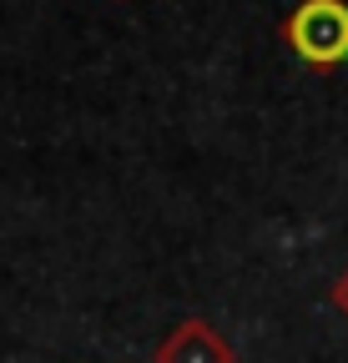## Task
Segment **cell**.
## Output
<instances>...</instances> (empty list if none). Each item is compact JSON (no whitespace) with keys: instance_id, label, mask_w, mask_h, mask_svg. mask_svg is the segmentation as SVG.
<instances>
[{"instance_id":"3","label":"cell","mask_w":348,"mask_h":363,"mask_svg":"<svg viewBox=\"0 0 348 363\" xmlns=\"http://www.w3.org/2000/svg\"><path fill=\"white\" fill-rule=\"evenodd\" d=\"M328 298H333V308H338V313H343V318H348V267H343V272H338V283H333V288H328Z\"/></svg>"},{"instance_id":"2","label":"cell","mask_w":348,"mask_h":363,"mask_svg":"<svg viewBox=\"0 0 348 363\" xmlns=\"http://www.w3.org/2000/svg\"><path fill=\"white\" fill-rule=\"evenodd\" d=\"M152 363H237V353L207 318H182V323L157 343Z\"/></svg>"},{"instance_id":"1","label":"cell","mask_w":348,"mask_h":363,"mask_svg":"<svg viewBox=\"0 0 348 363\" xmlns=\"http://www.w3.org/2000/svg\"><path fill=\"white\" fill-rule=\"evenodd\" d=\"M283 45L313 71H338L348 61V0H298L278 26Z\"/></svg>"}]
</instances>
